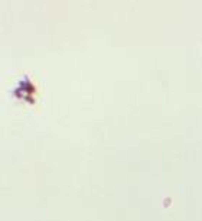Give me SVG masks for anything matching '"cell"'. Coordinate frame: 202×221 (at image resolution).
<instances>
[{
	"label": "cell",
	"mask_w": 202,
	"mask_h": 221,
	"mask_svg": "<svg viewBox=\"0 0 202 221\" xmlns=\"http://www.w3.org/2000/svg\"><path fill=\"white\" fill-rule=\"evenodd\" d=\"M33 93V85L30 84V81L27 78H23L22 81H19L18 87L13 90V94L20 100H26V101H30V97H32Z\"/></svg>",
	"instance_id": "obj_1"
}]
</instances>
